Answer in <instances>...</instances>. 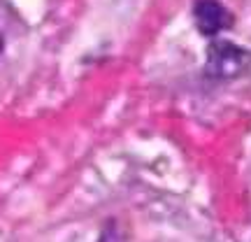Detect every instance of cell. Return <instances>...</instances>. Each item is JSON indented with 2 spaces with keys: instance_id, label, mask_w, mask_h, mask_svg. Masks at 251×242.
Wrapping results in <instances>:
<instances>
[{
  "instance_id": "7a4b0ae2",
  "label": "cell",
  "mask_w": 251,
  "mask_h": 242,
  "mask_svg": "<svg viewBox=\"0 0 251 242\" xmlns=\"http://www.w3.org/2000/svg\"><path fill=\"white\" fill-rule=\"evenodd\" d=\"M193 19H196V28L200 30V35L205 37L221 35L224 30L233 26L235 21L230 9L226 7L224 2H219V0H196Z\"/></svg>"
},
{
  "instance_id": "6da1fadb",
  "label": "cell",
  "mask_w": 251,
  "mask_h": 242,
  "mask_svg": "<svg viewBox=\"0 0 251 242\" xmlns=\"http://www.w3.org/2000/svg\"><path fill=\"white\" fill-rule=\"evenodd\" d=\"M251 68V52L226 37H212L205 49V75L209 80L230 81Z\"/></svg>"
},
{
  "instance_id": "3957f363",
  "label": "cell",
  "mask_w": 251,
  "mask_h": 242,
  "mask_svg": "<svg viewBox=\"0 0 251 242\" xmlns=\"http://www.w3.org/2000/svg\"><path fill=\"white\" fill-rule=\"evenodd\" d=\"M2 49H5V37H2V33H0V54H2Z\"/></svg>"
}]
</instances>
